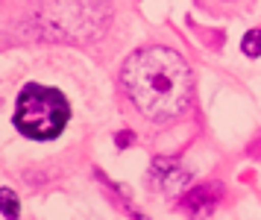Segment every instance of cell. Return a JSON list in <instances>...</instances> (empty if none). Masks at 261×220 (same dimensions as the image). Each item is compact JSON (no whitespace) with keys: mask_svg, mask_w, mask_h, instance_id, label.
<instances>
[{"mask_svg":"<svg viewBox=\"0 0 261 220\" xmlns=\"http://www.w3.org/2000/svg\"><path fill=\"white\" fill-rule=\"evenodd\" d=\"M123 91L135 109L153 124L179 117L191 103L188 62L170 47H144L126 59L120 70Z\"/></svg>","mask_w":261,"mask_h":220,"instance_id":"1","label":"cell"},{"mask_svg":"<svg viewBox=\"0 0 261 220\" xmlns=\"http://www.w3.org/2000/svg\"><path fill=\"white\" fill-rule=\"evenodd\" d=\"M68 120H71V106L65 100V94L56 91V88L30 82V85H24V91L18 94L15 127L27 138L53 141L59 132H65Z\"/></svg>","mask_w":261,"mask_h":220,"instance_id":"2","label":"cell"},{"mask_svg":"<svg viewBox=\"0 0 261 220\" xmlns=\"http://www.w3.org/2000/svg\"><path fill=\"white\" fill-rule=\"evenodd\" d=\"M191 174L176 159H155L153 162V185L162 191H179L188 185Z\"/></svg>","mask_w":261,"mask_h":220,"instance_id":"3","label":"cell"},{"mask_svg":"<svg viewBox=\"0 0 261 220\" xmlns=\"http://www.w3.org/2000/svg\"><path fill=\"white\" fill-rule=\"evenodd\" d=\"M217 197H220V188H212V185L194 188L188 197H185V209L197 211V214H202V211H212L214 203H217Z\"/></svg>","mask_w":261,"mask_h":220,"instance_id":"4","label":"cell"},{"mask_svg":"<svg viewBox=\"0 0 261 220\" xmlns=\"http://www.w3.org/2000/svg\"><path fill=\"white\" fill-rule=\"evenodd\" d=\"M0 211H3L6 217H18L21 203H18V194H15L12 188H0Z\"/></svg>","mask_w":261,"mask_h":220,"instance_id":"5","label":"cell"},{"mask_svg":"<svg viewBox=\"0 0 261 220\" xmlns=\"http://www.w3.org/2000/svg\"><path fill=\"white\" fill-rule=\"evenodd\" d=\"M241 50H244V56L258 59L261 56V30H249L244 35V41H241Z\"/></svg>","mask_w":261,"mask_h":220,"instance_id":"6","label":"cell"}]
</instances>
